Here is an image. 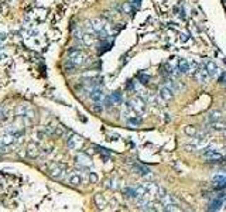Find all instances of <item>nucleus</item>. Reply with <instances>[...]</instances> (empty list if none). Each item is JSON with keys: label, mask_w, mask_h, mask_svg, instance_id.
Segmentation results:
<instances>
[{"label": "nucleus", "mask_w": 226, "mask_h": 212, "mask_svg": "<svg viewBox=\"0 0 226 212\" xmlns=\"http://www.w3.org/2000/svg\"><path fill=\"white\" fill-rule=\"evenodd\" d=\"M89 180H90V182H92V184H96V182H98V175H96L95 172H90Z\"/></svg>", "instance_id": "nucleus-26"}, {"label": "nucleus", "mask_w": 226, "mask_h": 212, "mask_svg": "<svg viewBox=\"0 0 226 212\" xmlns=\"http://www.w3.org/2000/svg\"><path fill=\"white\" fill-rule=\"evenodd\" d=\"M95 202H96V205H98L99 208H103V206H105V198L102 197L100 194H98L95 197Z\"/></svg>", "instance_id": "nucleus-23"}, {"label": "nucleus", "mask_w": 226, "mask_h": 212, "mask_svg": "<svg viewBox=\"0 0 226 212\" xmlns=\"http://www.w3.org/2000/svg\"><path fill=\"white\" fill-rule=\"evenodd\" d=\"M205 68H206V71H208V73L211 76H218L219 75V68H218V65L215 64L213 61H211V59H205Z\"/></svg>", "instance_id": "nucleus-5"}, {"label": "nucleus", "mask_w": 226, "mask_h": 212, "mask_svg": "<svg viewBox=\"0 0 226 212\" xmlns=\"http://www.w3.org/2000/svg\"><path fill=\"white\" fill-rule=\"evenodd\" d=\"M68 57H69V62H71V64H73L75 67H79V65H82V64L85 62V59H86L85 54L82 52V51L76 50V48H73V50H69V52H68Z\"/></svg>", "instance_id": "nucleus-1"}, {"label": "nucleus", "mask_w": 226, "mask_h": 212, "mask_svg": "<svg viewBox=\"0 0 226 212\" xmlns=\"http://www.w3.org/2000/svg\"><path fill=\"white\" fill-rule=\"evenodd\" d=\"M16 115H17V116H27V117H30V119L34 117V112L28 109L27 106H24V105H20V106H17Z\"/></svg>", "instance_id": "nucleus-9"}, {"label": "nucleus", "mask_w": 226, "mask_h": 212, "mask_svg": "<svg viewBox=\"0 0 226 212\" xmlns=\"http://www.w3.org/2000/svg\"><path fill=\"white\" fill-rule=\"evenodd\" d=\"M140 81H141V84H147V82L150 81V78L146 75H140Z\"/></svg>", "instance_id": "nucleus-27"}, {"label": "nucleus", "mask_w": 226, "mask_h": 212, "mask_svg": "<svg viewBox=\"0 0 226 212\" xmlns=\"http://www.w3.org/2000/svg\"><path fill=\"white\" fill-rule=\"evenodd\" d=\"M76 163L79 164V167L82 168H88V167L92 166V161H90V157L85 153H81V154L76 155Z\"/></svg>", "instance_id": "nucleus-4"}, {"label": "nucleus", "mask_w": 226, "mask_h": 212, "mask_svg": "<svg viewBox=\"0 0 226 212\" xmlns=\"http://www.w3.org/2000/svg\"><path fill=\"white\" fill-rule=\"evenodd\" d=\"M65 174V164H54L50 170V175L54 180H61Z\"/></svg>", "instance_id": "nucleus-2"}, {"label": "nucleus", "mask_w": 226, "mask_h": 212, "mask_svg": "<svg viewBox=\"0 0 226 212\" xmlns=\"http://www.w3.org/2000/svg\"><path fill=\"white\" fill-rule=\"evenodd\" d=\"M133 170L137 171L136 174H140V175H148V172H151L148 168H146V167H143V166H136Z\"/></svg>", "instance_id": "nucleus-20"}, {"label": "nucleus", "mask_w": 226, "mask_h": 212, "mask_svg": "<svg viewBox=\"0 0 226 212\" xmlns=\"http://www.w3.org/2000/svg\"><path fill=\"white\" fill-rule=\"evenodd\" d=\"M27 154H28V157L30 158L37 157V155H38V147H37L35 144L31 143L30 146H28V149H27Z\"/></svg>", "instance_id": "nucleus-18"}, {"label": "nucleus", "mask_w": 226, "mask_h": 212, "mask_svg": "<svg viewBox=\"0 0 226 212\" xmlns=\"http://www.w3.org/2000/svg\"><path fill=\"white\" fill-rule=\"evenodd\" d=\"M82 41H83L85 45L90 47V45L93 44V41H95V37H93V34H90V33H85L83 35H82Z\"/></svg>", "instance_id": "nucleus-17"}, {"label": "nucleus", "mask_w": 226, "mask_h": 212, "mask_svg": "<svg viewBox=\"0 0 226 212\" xmlns=\"http://www.w3.org/2000/svg\"><path fill=\"white\" fill-rule=\"evenodd\" d=\"M90 25H92V28L95 30V33H100V31H103L105 30V23L102 21V20H99V19H93V20H90Z\"/></svg>", "instance_id": "nucleus-12"}, {"label": "nucleus", "mask_w": 226, "mask_h": 212, "mask_svg": "<svg viewBox=\"0 0 226 212\" xmlns=\"http://www.w3.org/2000/svg\"><path fill=\"white\" fill-rule=\"evenodd\" d=\"M178 71H180V73H188L189 71H191L189 62L186 61V59H180V61H178Z\"/></svg>", "instance_id": "nucleus-13"}, {"label": "nucleus", "mask_w": 226, "mask_h": 212, "mask_svg": "<svg viewBox=\"0 0 226 212\" xmlns=\"http://www.w3.org/2000/svg\"><path fill=\"white\" fill-rule=\"evenodd\" d=\"M203 158H205L206 161H212V163H215V161H220V160H222V155H220L218 151H213V150L209 149L208 151L203 153Z\"/></svg>", "instance_id": "nucleus-8"}, {"label": "nucleus", "mask_w": 226, "mask_h": 212, "mask_svg": "<svg viewBox=\"0 0 226 212\" xmlns=\"http://www.w3.org/2000/svg\"><path fill=\"white\" fill-rule=\"evenodd\" d=\"M158 95H160L161 99H164V101H171L172 96H174V92H172V89H170L168 86H163L160 88V92H158Z\"/></svg>", "instance_id": "nucleus-10"}, {"label": "nucleus", "mask_w": 226, "mask_h": 212, "mask_svg": "<svg viewBox=\"0 0 226 212\" xmlns=\"http://www.w3.org/2000/svg\"><path fill=\"white\" fill-rule=\"evenodd\" d=\"M129 123L130 124H136V126H137V124L141 123V120L138 117H129Z\"/></svg>", "instance_id": "nucleus-25"}, {"label": "nucleus", "mask_w": 226, "mask_h": 212, "mask_svg": "<svg viewBox=\"0 0 226 212\" xmlns=\"http://www.w3.org/2000/svg\"><path fill=\"white\" fill-rule=\"evenodd\" d=\"M132 107H133V110H134V112H137V113H144V112H146V103L143 102V99H141V98L133 99Z\"/></svg>", "instance_id": "nucleus-7"}, {"label": "nucleus", "mask_w": 226, "mask_h": 212, "mask_svg": "<svg viewBox=\"0 0 226 212\" xmlns=\"http://www.w3.org/2000/svg\"><path fill=\"white\" fill-rule=\"evenodd\" d=\"M17 136L13 134V133H6L4 136H3L2 139H0V143L3 144V146H8V144H13L14 140H16Z\"/></svg>", "instance_id": "nucleus-14"}, {"label": "nucleus", "mask_w": 226, "mask_h": 212, "mask_svg": "<svg viewBox=\"0 0 226 212\" xmlns=\"http://www.w3.org/2000/svg\"><path fill=\"white\" fill-rule=\"evenodd\" d=\"M3 119H4V116H3V110H2L0 112V120H3Z\"/></svg>", "instance_id": "nucleus-28"}, {"label": "nucleus", "mask_w": 226, "mask_h": 212, "mask_svg": "<svg viewBox=\"0 0 226 212\" xmlns=\"http://www.w3.org/2000/svg\"><path fill=\"white\" fill-rule=\"evenodd\" d=\"M184 132H185L188 136H196L198 134V130L195 126H186L185 129H184Z\"/></svg>", "instance_id": "nucleus-22"}, {"label": "nucleus", "mask_w": 226, "mask_h": 212, "mask_svg": "<svg viewBox=\"0 0 226 212\" xmlns=\"http://www.w3.org/2000/svg\"><path fill=\"white\" fill-rule=\"evenodd\" d=\"M124 197H126V198H130V199H133V198H137V192H136V188H126V189H124Z\"/></svg>", "instance_id": "nucleus-19"}, {"label": "nucleus", "mask_w": 226, "mask_h": 212, "mask_svg": "<svg viewBox=\"0 0 226 212\" xmlns=\"http://www.w3.org/2000/svg\"><path fill=\"white\" fill-rule=\"evenodd\" d=\"M218 120H222V112L220 110H213V112L209 113L208 116L209 123H213V122H218Z\"/></svg>", "instance_id": "nucleus-15"}, {"label": "nucleus", "mask_w": 226, "mask_h": 212, "mask_svg": "<svg viewBox=\"0 0 226 212\" xmlns=\"http://www.w3.org/2000/svg\"><path fill=\"white\" fill-rule=\"evenodd\" d=\"M67 144L68 147H69L71 150H78L82 147V144H83V140H82V137H79L78 134H71L69 137H68L67 140Z\"/></svg>", "instance_id": "nucleus-3"}, {"label": "nucleus", "mask_w": 226, "mask_h": 212, "mask_svg": "<svg viewBox=\"0 0 226 212\" xmlns=\"http://www.w3.org/2000/svg\"><path fill=\"white\" fill-rule=\"evenodd\" d=\"M220 205H222V198L220 199H215L213 202H211V206H209V211H216V209L220 208Z\"/></svg>", "instance_id": "nucleus-21"}, {"label": "nucleus", "mask_w": 226, "mask_h": 212, "mask_svg": "<svg viewBox=\"0 0 226 212\" xmlns=\"http://www.w3.org/2000/svg\"><path fill=\"white\" fill-rule=\"evenodd\" d=\"M110 98L113 99V102H115V103H120V102H121V93L120 92H113Z\"/></svg>", "instance_id": "nucleus-24"}, {"label": "nucleus", "mask_w": 226, "mask_h": 212, "mask_svg": "<svg viewBox=\"0 0 226 212\" xmlns=\"http://www.w3.org/2000/svg\"><path fill=\"white\" fill-rule=\"evenodd\" d=\"M225 136H226V129H225Z\"/></svg>", "instance_id": "nucleus-29"}, {"label": "nucleus", "mask_w": 226, "mask_h": 212, "mask_svg": "<svg viewBox=\"0 0 226 212\" xmlns=\"http://www.w3.org/2000/svg\"><path fill=\"white\" fill-rule=\"evenodd\" d=\"M195 76H196V79L201 82V84H206L208 82V78L211 75L208 73V71H206V68L205 67H201V68H198L196 71H195Z\"/></svg>", "instance_id": "nucleus-6"}, {"label": "nucleus", "mask_w": 226, "mask_h": 212, "mask_svg": "<svg viewBox=\"0 0 226 212\" xmlns=\"http://www.w3.org/2000/svg\"><path fill=\"white\" fill-rule=\"evenodd\" d=\"M90 99H92L93 102H99L100 103L102 101H103V92H102L100 88H93L92 90H90Z\"/></svg>", "instance_id": "nucleus-11"}, {"label": "nucleus", "mask_w": 226, "mask_h": 212, "mask_svg": "<svg viewBox=\"0 0 226 212\" xmlns=\"http://www.w3.org/2000/svg\"><path fill=\"white\" fill-rule=\"evenodd\" d=\"M81 182H82L81 175H79V174H76V172L71 174V177H69V184H71V185L78 187V185H81Z\"/></svg>", "instance_id": "nucleus-16"}]
</instances>
